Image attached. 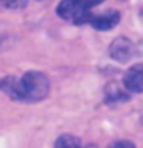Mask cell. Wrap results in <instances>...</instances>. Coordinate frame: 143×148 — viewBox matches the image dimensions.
Wrapping results in <instances>:
<instances>
[{
    "label": "cell",
    "instance_id": "cell-1",
    "mask_svg": "<svg viewBox=\"0 0 143 148\" xmlns=\"http://www.w3.org/2000/svg\"><path fill=\"white\" fill-rule=\"evenodd\" d=\"M49 79L44 73L29 71L19 77V99L20 101L37 103L49 94Z\"/></svg>",
    "mask_w": 143,
    "mask_h": 148
},
{
    "label": "cell",
    "instance_id": "cell-2",
    "mask_svg": "<svg viewBox=\"0 0 143 148\" xmlns=\"http://www.w3.org/2000/svg\"><path fill=\"white\" fill-rule=\"evenodd\" d=\"M103 0H61L57 5V15L73 24L91 22V9L99 5Z\"/></svg>",
    "mask_w": 143,
    "mask_h": 148
},
{
    "label": "cell",
    "instance_id": "cell-3",
    "mask_svg": "<svg viewBox=\"0 0 143 148\" xmlns=\"http://www.w3.org/2000/svg\"><path fill=\"white\" fill-rule=\"evenodd\" d=\"M109 56L118 62H126L130 61L135 54V44L128 39V37H116L113 42L109 44L108 49Z\"/></svg>",
    "mask_w": 143,
    "mask_h": 148
},
{
    "label": "cell",
    "instance_id": "cell-4",
    "mask_svg": "<svg viewBox=\"0 0 143 148\" xmlns=\"http://www.w3.org/2000/svg\"><path fill=\"white\" fill-rule=\"evenodd\" d=\"M125 89L130 92H143V64L131 66L123 76Z\"/></svg>",
    "mask_w": 143,
    "mask_h": 148
},
{
    "label": "cell",
    "instance_id": "cell-5",
    "mask_svg": "<svg viewBox=\"0 0 143 148\" xmlns=\"http://www.w3.org/2000/svg\"><path fill=\"white\" fill-rule=\"evenodd\" d=\"M118 22H120V14L116 10H108L99 15H93L89 24L98 30H111L118 25Z\"/></svg>",
    "mask_w": 143,
    "mask_h": 148
},
{
    "label": "cell",
    "instance_id": "cell-6",
    "mask_svg": "<svg viewBox=\"0 0 143 148\" xmlns=\"http://www.w3.org/2000/svg\"><path fill=\"white\" fill-rule=\"evenodd\" d=\"M106 96L109 101H123V99H128V94L125 92L123 88H120L116 83L108 84L106 88Z\"/></svg>",
    "mask_w": 143,
    "mask_h": 148
},
{
    "label": "cell",
    "instance_id": "cell-7",
    "mask_svg": "<svg viewBox=\"0 0 143 148\" xmlns=\"http://www.w3.org/2000/svg\"><path fill=\"white\" fill-rule=\"evenodd\" d=\"M54 148H81V141L74 135H62L56 140Z\"/></svg>",
    "mask_w": 143,
    "mask_h": 148
},
{
    "label": "cell",
    "instance_id": "cell-8",
    "mask_svg": "<svg viewBox=\"0 0 143 148\" xmlns=\"http://www.w3.org/2000/svg\"><path fill=\"white\" fill-rule=\"evenodd\" d=\"M2 3L7 9H24L27 0H2Z\"/></svg>",
    "mask_w": 143,
    "mask_h": 148
},
{
    "label": "cell",
    "instance_id": "cell-9",
    "mask_svg": "<svg viewBox=\"0 0 143 148\" xmlns=\"http://www.w3.org/2000/svg\"><path fill=\"white\" fill-rule=\"evenodd\" d=\"M108 148H136V147H135L131 141H128V140H116Z\"/></svg>",
    "mask_w": 143,
    "mask_h": 148
}]
</instances>
